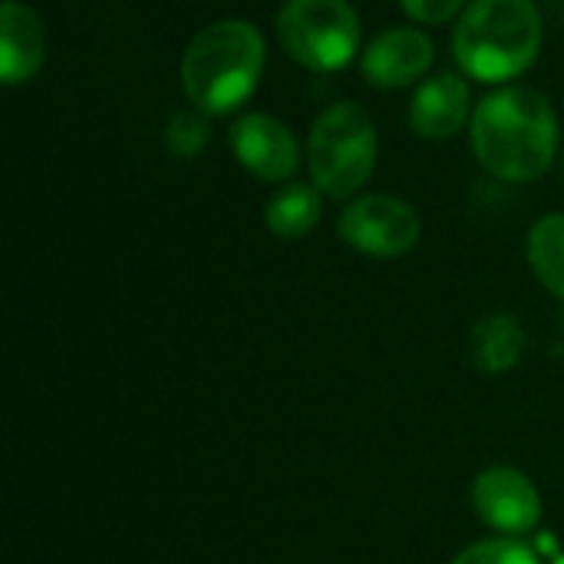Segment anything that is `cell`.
I'll return each instance as SVG.
<instances>
[{
  "label": "cell",
  "instance_id": "obj_4",
  "mask_svg": "<svg viewBox=\"0 0 564 564\" xmlns=\"http://www.w3.org/2000/svg\"><path fill=\"white\" fill-rule=\"evenodd\" d=\"M377 152L380 139L373 116L360 102L340 99L327 106L307 132L304 162L311 172V185L337 202L354 198L370 182L377 169Z\"/></svg>",
  "mask_w": 564,
  "mask_h": 564
},
{
  "label": "cell",
  "instance_id": "obj_13",
  "mask_svg": "<svg viewBox=\"0 0 564 564\" xmlns=\"http://www.w3.org/2000/svg\"><path fill=\"white\" fill-rule=\"evenodd\" d=\"M473 347H476V364L486 373H506L519 364L525 334L516 317L509 314H492L476 324L473 330Z\"/></svg>",
  "mask_w": 564,
  "mask_h": 564
},
{
  "label": "cell",
  "instance_id": "obj_15",
  "mask_svg": "<svg viewBox=\"0 0 564 564\" xmlns=\"http://www.w3.org/2000/svg\"><path fill=\"white\" fill-rule=\"evenodd\" d=\"M208 142H212V116H205L195 106L172 112V119L165 122V145L178 159H198Z\"/></svg>",
  "mask_w": 564,
  "mask_h": 564
},
{
  "label": "cell",
  "instance_id": "obj_8",
  "mask_svg": "<svg viewBox=\"0 0 564 564\" xmlns=\"http://www.w3.org/2000/svg\"><path fill=\"white\" fill-rule=\"evenodd\" d=\"M436 63V46L423 26L403 23L380 30L360 53V76L373 89L420 86Z\"/></svg>",
  "mask_w": 564,
  "mask_h": 564
},
{
  "label": "cell",
  "instance_id": "obj_18",
  "mask_svg": "<svg viewBox=\"0 0 564 564\" xmlns=\"http://www.w3.org/2000/svg\"><path fill=\"white\" fill-rule=\"evenodd\" d=\"M555 564H564V558H558V562H555Z\"/></svg>",
  "mask_w": 564,
  "mask_h": 564
},
{
  "label": "cell",
  "instance_id": "obj_16",
  "mask_svg": "<svg viewBox=\"0 0 564 564\" xmlns=\"http://www.w3.org/2000/svg\"><path fill=\"white\" fill-rule=\"evenodd\" d=\"M453 564H539L535 552L522 542L512 539H489V542H476L466 552L456 555Z\"/></svg>",
  "mask_w": 564,
  "mask_h": 564
},
{
  "label": "cell",
  "instance_id": "obj_17",
  "mask_svg": "<svg viewBox=\"0 0 564 564\" xmlns=\"http://www.w3.org/2000/svg\"><path fill=\"white\" fill-rule=\"evenodd\" d=\"M400 10L423 26H443L449 20H459L469 0H397Z\"/></svg>",
  "mask_w": 564,
  "mask_h": 564
},
{
  "label": "cell",
  "instance_id": "obj_7",
  "mask_svg": "<svg viewBox=\"0 0 564 564\" xmlns=\"http://www.w3.org/2000/svg\"><path fill=\"white\" fill-rule=\"evenodd\" d=\"M228 149L258 182H291L304 162L297 135L271 112H241L228 126Z\"/></svg>",
  "mask_w": 564,
  "mask_h": 564
},
{
  "label": "cell",
  "instance_id": "obj_2",
  "mask_svg": "<svg viewBox=\"0 0 564 564\" xmlns=\"http://www.w3.org/2000/svg\"><path fill=\"white\" fill-rule=\"evenodd\" d=\"M268 63L264 33L245 17H221L198 30L178 63L185 99L212 119L238 112L258 89Z\"/></svg>",
  "mask_w": 564,
  "mask_h": 564
},
{
  "label": "cell",
  "instance_id": "obj_1",
  "mask_svg": "<svg viewBox=\"0 0 564 564\" xmlns=\"http://www.w3.org/2000/svg\"><path fill=\"white\" fill-rule=\"evenodd\" d=\"M476 162L499 182L542 178L558 152V116L545 93L532 86H499L476 102L469 122Z\"/></svg>",
  "mask_w": 564,
  "mask_h": 564
},
{
  "label": "cell",
  "instance_id": "obj_6",
  "mask_svg": "<svg viewBox=\"0 0 564 564\" xmlns=\"http://www.w3.org/2000/svg\"><path fill=\"white\" fill-rule=\"evenodd\" d=\"M337 235L360 254L400 258L416 248L423 221L416 208L397 195H360L344 205L337 218Z\"/></svg>",
  "mask_w": 564,
  "mask_h": 564
},
{
  "label": "cell",
  "instance_id": "obj_9",
  "mask_svg": "<svg viewBox=\"0 0 564 564\" xmlns=\"http://www.w3.org/2000/svg\"><path fill=\"white\" fill-rule=\"evenodd\" d=\"M479 519L502 535H529L542 519V499L529 476L509 466H492L473 482Z\"/></svg>",
  "mask_w": 564,
  "mask_h": 564
},
{
  "label": "cell",
  "instance_id": "obj_3",
  "mask_svg": "<svg viewBox=\"0 0 564 564\" xmlns=\"http://www.w3.org/2000/svg\"><path fill=\"white\" fill-rule=\"evenodd\" d=\"M545 40L535 0H469L453 26V56L463 76L482 86L516 83Z\"/></svg>",
  "mask_w": 564,
  "mask_h": 564
},
{
  "label": "cell",
  "instance_id": "obj_14",
  "mask_svg": "<svg viewBox=\"0 0 564 564\" xmlns=\"http://www.w3.org/2000/svg\"><path fill=\"white\" fill-rule=\"evenodd\" d=\"M529 264L535 278L564 301V212L545 215L529 231Z\"/></svg>",
  "mask_w": 564,
  "mask_h": 564
},
{
  "label": "cell",
  "instance_id": "obj_12",
  "mask_svg": "<svg viewBox=\"0 0 564 564\" xmlns=\"http://www.w3.org/2000/svg\"><path fill=\"white\" fill-rule=\"evenodd\" d=\"M317 221H321V192L311 182H288L264 205L268 231L284 241L311 235Z\"/></svg>",
  "mask_w": 564,
  "mask_h": 564
},
{
  "label": "cell",
  "instance_id": "obj_5",
  "mask_svg": "<svg viewBox=\"0 0 564 564\" xmlns=\"http://www.w3.org/2000/svg\"><path fill=\"white\" fill-rule=\"evenodd\" d=\"M274 33L288 59L311 73H337L364 53V23L350 0H284Z\"/></svg>",
  "mask_w": 564,
  "mask_h": 564
},
{
  "label": "cell",
  "instance_id": "obj_11",
  "mask_svg": "<svg viewBox=\"0 0 564 564\" xmlns=\"http://www.w3.org/2000/svg\"><path fill=\"white\" fill-rule=\"evenodd\" d=\"M46 63V26L23 0L0 3V83L26 86Z\"/></svg>",
  "mask_w": 564,
  "mask_h": 564
},
{
  "label": "cell",
  "instance_id": "obj_10",
  "mask_svg": "<svg viewBox=\"0 0 564 564\" xmlns=\"http://www.w3.org/2000/svg\"><path fill=\"white\" fill-rule=\"evenodd\" d=\"M473 112H476V106H473L469 79L463 73L443 69V73L426 76L413 89L406 119H410V129L420 139L446 142V139H456L463 129H469Z\"/></svg>",
  "mask_w": 564,
  "mask_h": 564
}]
</instances>
